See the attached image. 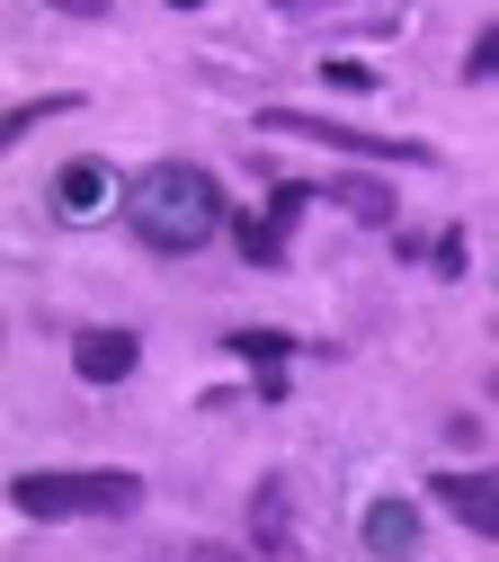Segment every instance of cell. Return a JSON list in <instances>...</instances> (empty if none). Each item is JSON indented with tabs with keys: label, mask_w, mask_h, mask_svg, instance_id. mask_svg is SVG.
<instances>
[{
	"label": "cell",
	"mask_w": 499,
	"mask_h": 562,
	"mask_svg": "<svg viewBox=\"0 0 499 562\" xmlns=\"http://www.w3.org/2000/svg\"><path fill=\"white\" fill-rule=\"evenodd\" d=\"M179 10H196V0H179Z\"/></svg>",
	"instance_id": "14"
},
{
	"label": "cell",
	"mask_w": 499,
	"mask_h": 562,
	"mask_svg": "<svg viewBox=\"0 0 499 562\" xmlns=\"http://www.w3.org/2000/svg\"><path fill=\"white\" fill-rule=\"evenodd\" d=\"M276 10H304V0H276Z\"/></svg>",
	"instance_id": "13"
},
{
	"label": "cell",
	"mask_w": 499,
	"mask_h": 562,
	"mask_svg": "<svg viewBox=\"0 0 499 562\" xmlns=\"http://www.w3.org/2000/svg\"><path fill=\"white\" fill-rule=\"evenodd\" d=\"M134 358H143L134 330H81V339H71V367H81L90 384H125V375H134Z\"/></svg>",
	"instance_id": "5"
},
{
	"label": "cell",
	"mask_w": 499,
	"mask_h": 562,
	"mask_svg": "<svg viewBox=\"0 0 499 562\" xmlns=\"http://www.w3.org/2000/svg\"><path fill=\"white\" fill-rule=\"evenodd\" d=\"M233 358H250V367H285V339H276V330H233Z\"/></svg>",
	"instance_id": "10"
},
{
	"label": "cell",
	"mask_w": 499,
	"mask_h": 562,
	"mask_svg": "<svg viewBox=\"0 0 499 562\" xmlns=\"http://www.w3.org/2000/svg\"><path fill=\"white\" fill-rule=\"evenodd\" d=\"M490 72H499V27H481L473 54H464V81H490Z\"/></svg>",
	"instance_id": "11"
},
{
	"label": "cell",
	"mask_w": 499,
	"mask_h": 562,
	"mask_svg": "<svg viewBox=\"0 0 499 562\" xmlns=\"http://www.w3.org/2000/svg\"><path fill=\"white\" fill-rule=\"evenodd\" d=\"M10 501L27 518H125L143 501V482L134 473H19Z\"/></svg>",
	"instance_id": "2"
},
{
	"label": "cell",
	"mask_w": 499,
	"mask_h": 562,
	"mask_svg": "<svg viewBox=\"0 0 499 562\" xmlns=\"http://www.w3.org/2000/svg\"><path fill=\"white\" fill-rule=\"evenodd\" d=\"M259 125H268V134H304V144H330V153H356V161H428V144L366 134V125H330V116H304V108H268Z\"/></svg>",
	"instance_id": "3"
},
{
	"label": "cell",
	"mask_w": 499,
	"mask_h": 562,
	"mask_svg": "<svg viewBox=\"0 0 499 562\" xmlns=\"http://www.w3.org/2000/svg\"><path fill=\"white\" fill-rule=\"evenodd\" d=\"M428 501H438L446 518H464L473 536H499V473H438Z\"/></svg>",
	"instance_id": "4"
},
{
	"label": "cell",
	"mask_w": 499,
	"mask_h": 562,
	"mask_svg": "<svg viewBox=\"0 0 499 562\" xmlns=\"http://www.w3.org/2000/svg\"><path fill=\"white\" fill-rule=\"evenodd\" d=\"M54 10H71V19H107V0H54Z\"/></svg>",
	"instance_id": "12"
},
{
	"label": "cell",
	"mask_w": 499,
	"mask_h": 562,
	"mask_svg": "<svg viewBox=\"0 0 499 562\" xmlns=\"http://www.w3.org/2000/svg\"><path fill=\"white\" fill-rule=\"evenodd\" d=\"M54 205H63V215H99V205H107V170L99 161H71L54 179Z\"/></svg>",
	"instance_id": "7"
},
{
	"label": "cell",
	"mask_w": 499,
	"mask_h": 562,
	"mask_svg": "<svg viewBox=\"0 0 499 562\" xmlns=\"http://www.w3.org/2000/svg\"><path fill=\"white\" fill-rule=\"evenodd\" d=\"M125 215H134V233L152 250H205L214 233H224V188H214L196 161H161V170L134 179Z\"/></svg>",
	"instance_id": "1"
},
{
	"label": "cell",
	"mask_w": 499,
	"mask_h": 562,
	"mask_svg": "<svg viewBox=\"0 0 499 562\" xmlns=\"http://www.w3.org/2000/svg\"><path fill=\"white\" fill-rule=\"evenodd\" d=\"M276 250H285V224H276V215H250V224H241V259H250V268H276Z\"/></svg>",
	"instance_id": "9"
},
{
	"label": "cell",
	"mask_w": 499,
	"mask_h": 562,
	"mask_svg": "<svg viewBox=\"0 0 499 562\" xmlns=\"http://www.w3.org/2000/svg\"><path fill=\"white\" fill-rule=\"evenodd\" d=\"M330 196H339V205H348V215H366V224H393V196H384V188H375V179H339V188H330Z\"/></svg>",
	"instance_id": "8"
},
{
	"label": "cell",
	"mask_w": 499,
	"mask_h": 562,
	"mask_svg": "<svg viewBox=\"0 0 499 562\" xmlns=\"http://www.w3.org/2000/svg\"><path fill=\"white\" fill-rule=\"evenodd\" d=\"M366 544L401 562V553L419 544V509H410V501H375V509H366Z\"/></svg>",
	"instance_id": "6"
}]
</instances>
